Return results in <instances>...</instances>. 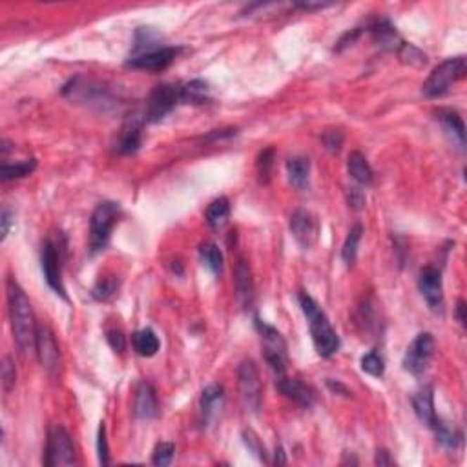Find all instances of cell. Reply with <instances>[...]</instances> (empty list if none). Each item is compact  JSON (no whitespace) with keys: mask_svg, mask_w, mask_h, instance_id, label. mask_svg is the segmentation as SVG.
<instances>
[{"mask_svg":"<svg viewBox=\"0 0 467 467\" xmlns=\"http://www.w3.org/2000/svg\"><path fill=\"white\" fill-rule=\"evenodd\" d=\"M287 172L290 183L296 188L303 190L309 186V175H310V161L307 158H294L287 162Z\"/></svg>","mask_w":467,"mask_h":467,"instance_id":"484cf974","label":"cell"},{"mask_svg":"<svg viewBox=\"0 0 467 467\" xmlns=\"http://www.w3.org/2000/svg\"><path fill=\"white\" fill-rule=\"evenodd\" d=\"M290 232L292 236H294V239H296L298 245H300L303 250H309V248L314 247V243L318 241V219H316L310 212L296 210L290 217Z\"/></svg>","mask_w":467,"mask_h":467,"instance_id":"30bf717a","label":"cell"},{"mask_svg":"<svg viewBox=\"0 0 467 467\" xmlns=\"http://www.w3.org/2000/svg\"><path fill=\"white\" fill-rule=\"evenodd\" d=\"M466 303H463V300L459 301V305H456V318H459V321L462 325H466Z\"/></svg>","mask_w":467,"mask_h":467,"instance_id":"7dc6e473","label":"cell"},{"mask_svg":"<svg viewBox=\"0 0 467 467\" xmlns=\"http://www.w3.org/2000/svg\"><path fill=\"white\" fill-rule=\"evenodd\" d=\"M210 101V86L208 82L196 79L192 82H186L179 88V103L186 104H205Z\"/></svg>","mask_w":467,"mask_h":467,"instance_id":"603a6c76","label":"cell"},{"mask_svg":"<svg viewBox=\"0 0 467 467\" xmlns=\"http://www.w3.org/2000/svg\"><path fill=\"white\" fill-rule=\"evenodd\" d=\"M347 170L350 177L359 184L373 183V168L369 165L367 158L359 152H350L347 158Z\"/></svg>","mask_w":467,"mask_h":467,"instance_id":"44dd1931","label":"cell"},{"mask_svg":"<svg viewBox=\"0 0 467 467\" xmlns=\"http://www.w3.org/2000/svg\"><path fill=\"white\" fill-rule=\"evenodd\" d=\"M413 407L416 416L420 418L426 426L433 427L438 422V416H436L435 411V395H433L431 385L422 387V389L413 396Z\"/></svg>","mask_w":467,"mask_h":467,"instance_id":"d6986e66","label":"cell"},{"mask_svg":"<svg viewBox=\"0 0 467 467\" xmlns=\"http://www.w3.org/2000/svg\"><path fill=\"white\" fill-rule=\"evenodd\" d=\"M436 115H438V119L444 122L447 132H451V134L459 139L460 144L466 143V126H463L462 117H460L459 113L454 112V110H438Z\"/></svg>","mask_w":467,"mask_h":467,"instance_id":"83f0119b","label":"cell"},{"mask_svg":"<svg viewBox=\"0 0 467 467\" xmlns=\"http://www.w3.org/2000/svg\"><path fill=\"white\" fill-rule=\"evenodd\" d=\"M362 232H364L362 225H354L352 229H350L345 243H343L342 257L347 265H352V263L356 261V254H358V245H359V239H362Z\"/></svg>","mask_w":467,"mask_h":467,"instance_id":"f546056e","label":"cell"},{"mask_svg":"<svg viewBox=\"0 0 467 467\" xmlns=\"http://www.w3.org/2000/svg\"><path fill=\"white\" fill-rule=\"evenodd\" d=\"M276 387H278V391L281 392V395L290 398L292 402H296V404L301 405V407L309 409L312 407V404H314V392L310 391L307 385H303L300 380L287 378L283 374V376H278V380H276Z\"/></svg>","mask_w":467,"mask_h":467,"instance_id":"e0dca14e","label":"cell"},{"mask_svg":"<svg viewBox=\"0 0 467 467\" xmlns=\"http://www.w3.org/2000/svg\"><path fill=\"white\" fill-rule=\"evenodd\" d=\"M296 6L301 9H307V11H312V9L327 8L328 4H324V2H316V4H310V2H301V4H296Z\"/></svg>","mask_w":467,"mask_h":467,"instance_id":"bcb514c9","label":"cell"},{"mask_svg":"<svg viewBox=\"0 0 467 467\" xmlns=\"http://www.w3.org/2000/svg\"><path fill=\"white\" fill-rule=\"evenodd\" d=\"M37 168L35 159H26V161L20 162H2V168H0V175H2V181H13L20 179V177H26V175L32 174Z\"/></svg>","mask_w":467,"mask_h":467,"instance_id":"4316f807","label":"cell"},{"mask_svg":"<svg viewBox=\"0 0 467 467\" xmlns=\"http://www.w3.org/2000/svg\"><path fill=\"white\" fill-rule=\"evenodd\" d=\"M199 256H201L203 263H205L214 274H219L221 269H223V254H221L219 247H217L216 243H203L201 247H199Z\"/></svg>","mask_w":467,"mask_h":467,"instance_id":"f1b7e54d","label":"cell"},{"mask_svg":"<svg viewBox=\"0 0 467 467\" xmlns=\"http://www.w3.org/2000/svg\"><path fill=\"white\" fill-rule=\"evenodd\" d=\"M179 51V48H158V50L132 57L128 60V66L135 70H146V72H162L177 58Z\"/></svg>","mask_w":467,"mask_h":467,"instance_id":"8fae6325","label":"cell"},{"mask_svg":"<svg viewBox=\"0 0 467 467\" xmlns=\"http://www.w3.org/2000/svg\"><path fill=\"white\" fill-rule=\"evenodd\" d=\"M374 462H376V466H395V460L389 456V451L385 449L378 451L376 460H374Z\"/></svg>","mask_w":467,"mask_h":467,"instance_id":"f6af8a7d","label":"cell"},{"mask_svg":"<svg viewBox=\"0 0 467 467\" xmlns=\"http://www.w3.org/2000/svg\"><path fill=\"white\" fill-rule=\"evenodd\" d=\"M8 303L11 328H13V338L18 350L24 356L35 352L37 328H39L35 324V314H33L32 303L27 300L26 292L13 278L8 279Z\"/></svg>","mask_w":467,"mask_h":467,"instance_id":"6da1fadb","label":"cell"},{"mask_svg":"<svg viewBox=\"0 0 467 467\" xmlns=\"http://www.w3.org/2000/svg\"><path fill=\"white\" fill-rule=\"evenodd\" d=\"M362 369L371 376L382 378L385 373V362H383L382 354H378L376 350H371L362 358Z\"/></svg>","mask_w":467,"mask_h":467,"instance_id":"d6a6232c","label":"cell"},{"mask_svg":"<svg viewBox=\"0 0 467 467\" xmlns=\"http://www.w3.org/2000/svg\"><path fill=\"white\" fill-rule=\"evenodd\" d=\"M371 33H373L374 42L385 50H398L402 46V39L396 32V27L391 26V23H387V20H378L376 24H373Z\"/></svg>","mask_w":467,"mask_h":467,"instance_id":"ffe728a7","label":"cell"},{"mask_svg":"<svg viewBox=\"0 0 467 467\" xmlns=\"http://www.w3.org/2000/svg\"><path fill=\"white\" fill-rule=\"evenodd\" d=\"M349 203H350V207L356 208V210H359V208H364V205H365L364 193L359 192L358 188H350V192H349Z\"/></svg>","mask_w":467,"mask_h":467,"instance_id":"b9f144b4","label":"cell"},{"mask_svg":"<svg viewBox=\"0 0 467 467\" xmlns=\"http://www.w3.org/2000/svg\"><path fill=\"white\" fill-rule=\"evenodd\" d=\"M274 148L270 146V148L263 150L260 153V158H257V175H260L261 183H269L270 172H272V167H274Z\"/></svg>","mask_w":467,"mask_h":467,"instance_id":"836d02e7","label":"cell"},{"mask_svg":"<svg viewBox=\"0 0 467 467\" xmlns=\"http://www.w3.org/2000/svg\"><path fill=\"white\" fill-rule=\"evenodd\" d=\"M398 57L404 64H409L413 68H422L427 64V55L423 51H420L416 46L409 44V42H402V46L398 48Z\"/></svg>","mask_w":467,"mask_h":467,"instance_id":"4dcf8cb0","label":"cell"},{"mask_svg":"<svg viewBox=\"0 0 467 467\" xmlns=\"http://www.w3.org/2000/svg\"><path fill=\"white\" fill-rule=\"evenodd\" d=\"M132 342H134L135 352L139 356H144V358H152V356H155L158 354L159 347H161L158 334L153 333L152 328L137 331V333L134 334V338H132Z\"/></svg>","mask_w":467,"mask_h":467,"instance_id":"cb8c5ba5","label":"cell"},{"mask_svg":"<svg viewBox=\"0 0 467 467\" xmlns=\"http://www.w3.org/2000/svg\"><path fill=\"white\" fill-rule=\"evenodd\" d=\"M230 217V203L226 198H217L208 205L207 208V223L214 230H219L229 223Z\"/></svg>","mask_w":467,"mask_h":467,"instance_id":"d4e9b609","label":"cell"},{"mask_svg":"<svg viewBox=\"0 0 467 467\" xmlns=\"http://www.w3.org/2000/svg\"><path fill=\"white\" fill-rule=\"evenodd\" d=\"M0 223H2V236H0V239L4 241V239L8 238L9 226H11V210H9V208H4V210H2V216H0Z\"/></svg>","mask_w":467,"mask_h":467,"instance_id":"ee69618b","label":"cell"},{"mask_svg":"<svg viewBox=\"0 0 467 467\" xmlns=\"http://www.w3.org/2000/svg\"><path fill=\"white\" fill-rule=\"evenodd\" d=\"M238 389L245 407L257 413L263 402V389H261L260 373L252 359L241 362L238 369Z\"/></svg>","mask_w":467,"mask_h":467,"instance_id":"52a82bcc","label":"cell"},{"mask_svg":"<svg viewBox=\"0 0 467 467\" xmlns=\"http://www.w3.org/2000/svg\"><path fill=\"white\" fill-rule=\"evenodd\" d=\"M146 122L144 115H132L122 126L117 150L121 153H134L139 150L141 139H143V124Z\"/></svg>","mask_w":467,"mask_h":467,"instance_id":"9a60e30c","label":"cell"},{"mask_svg":"<svg viewBox=\"0 0 467 467\" xmlns=\"http://www.w3.org/2000/svg\"><path fill=\"white\" fill-rule=\"evenodd\" d=\"M106 338H108V343L112 345V349L115 350V352H122V350H124L126 338L124 334H122V331H119V328H112V331L106 333Z\"/></svg>","mask_w":467,"mask_h":467,"instance_id":"ab89813d","label":"cell"},{"mask_svg":"<svg viewBox=\"0 0 467 467\" xmlns=\"http://www.w3.org/2000/svg\"><path fill=\"white\" fill-rule=\"evenodd\" d=\"M418 288L426 298L427 305L433 310H442L444 307V287H442L440 270L435 267H426L418 278Z\"/></svg>","mask_w":467,"mask_h":467,"instance_id":"7c38bea8","label":"cell"},{"mask_svg":"<svg viewBox=\"0 0 467 467\" xmlns=\"http://www.w3.org/2000/svg\"><path fill=\"white\" fill-rule=\"evenodd\" d=\"M179 103V88L172 84H161L150 94L144 119L146 122H158L168 115Z\"/></svg>","mask_w":467,"mask_h":467,"instance_id":"9c48e42d","label":"cell"},{"mask_svg":"<svg viewBox=\"0 0 467 467\" xmlns=\"http://www.w3.org/2000/svg\"><path fill=\"white\" fill-rule=\"evenodd\" d=\"M174 453H175L174 444H170V442H162V444H159L158 447H155V451H153L152 456L153 466L159 467L168 466V463L172 462V459H174Z\"/></svg>","mask_w":467,"mask_h":467,"instance_id":"d590c367","label":"cell"},{"mask_svg":"<svg viewBox=\"0 0 467 467\" xmlns=\"http://www.w3.org/2000/svg\"><path fill=\"white\" fill-rule=\"evenodd\" d=\"M327 385L331 387V389H333L334 392H343V395H345V396H350V392L347 391V389H345V387L342 385V383H338V382L334 383V382H331V380H328V382H327Z\"/></svg>","mask_w":467,"mask_h":467,"instance_id":"c3c4849f","label":"cell"},{"mask_svg":"<svg viewBox=\"0 0 467 467\" xmlns=\"http://www.w3.org/2000/svg\"><path fill=\"white\" fill-rule=\"evenodd\" d=\"M97 449H99V462L103 466H108L110 463V451H108V440H106V429H104V423H101L99 427V440H97Z\"/></svg>","mask_w":467,"mask_h":467,"instance_id":"74e56055","label":"cell"},{"mask_svg":"<svg viewBox=\"0 0 467 467\" xmlns=\"http://www.w3.org/2000/svg\"><path fill=\"white\" fill-rule=\"evenodd\" d=\"M433 429H435V433H436V440L440 442L444 447H447V449H456V445H459V442H460V435H456L454 431H451L449 427L444 426L440 420L433 426Z\"/></svg>","mask_w":467,"mask_h":467,"instance_id":"e575fe53","label":"cell"},{"mask_svg":"<svg viewBox=\"0 0 467 467\" xmlns=\"http://www.w3.org/2000/svg\"><path fill=\"white\" fill-rule=\"evenodd\" d=\"M234 285H236V298L238 303L247 309L252 303V296H254V281H252V270L250 265L247 263L245 257H239L234 269Z\"/></svg>","mask_w":467,"mask_h":467,"instance_id":"2e32d148","label":"cell"},{"mask_svg":"<svg viewBox=\"0 0 467 467\" xmlns=\"http://www.w3.org/2000/svg\"><path fill=\"white\" fill-rule=\"evenodd\" d=\"M256 327L261 334L263 354H265L267 364L274 371L276 376H283L285 365H287V345H285V340L274 327L263 324L261 319H256Z\"/></svg>","mask_w":467,"mask_h":467,"instance_id":"5b68a950","label":"cell"},{"mask_svg":"<svg viewBox=\"0 0 467 467\" xmlns=\"http://www.w3.org/2000/svg\"><path fill=\"white\" fill-rule=\"evenodd\" d=\"M15 383H17V371H15L13 359L6 356L4 362H2V389L4 392L13 391Z\"/></svg>","mask_w":467,"mask_h":467,"instance_id":"8d00e7d4","label":"cell"},{"mask_svg":"<svg viewBox=\"0 0 467 467\" xmlns=\"http://www.w3.org/2000/svg\"><path fill=\"white\" fill-rule=\"evenodd\" d=\"M324 143L325 146H327V150H331V152H338L343 144V134L340 130L327 132V134L324 135Z\"/></svg>","mask_w":467,"mask_h":467,"instance_id":"f35d334b","label":"cell"},{"mask_svg":"<svg viewBox=\"0 0 467 467\" xmlns=\"http://www.w3.org/2000/svg\"><path fill=\"white\" fill-rule=\"evenodd\" d=\"M35 352L41 359L42 367L48 371H55L58 369L60 364V352H58V345L55 342L53 334L48 327H39L37 328V343H35Z\"/></svg>","mask_w":467,"mask_h":467,"instance_id":"5bb4252c","label":"cell"},{"mask_svg":"<svg viewBox=\"0 0 467 467\" xmlns=\"http://www.w3.org/2000/svg\"><path fill=\"white\" fill-rule=\"evenodd\" d=\"M42 272L51 288L63 298H66V288L63 285V278H60V257H58L57 247L53 243H46L42 247Z\"/></svg>","mask_w":467,"mask_h":467,"instance_id":"4fadbf2b","label":"cell"},{"mask_svg":"<svg viewBox=\"0 0 467 467\" xmlns=\"http://www.w3.org/2000/svg\"><path fill=\"white\" fill-rule=\"evenodd\" d=\"M119 217H121V207L113 201H104L95 208L90 221L91 250L97 252L108 245L112 230Z\"/></svg>","mask_w":467,"mask_h":467,"instance_id":"277c9868","label":"cell"},{"mask_svg":"<svg viewBox=\"0 0 467 467\" xmlns=\"http://www.w3.org/2000/svg\"><path fill=\"white\" fill-rule=\"evenodd\" d=\"M134 413L139 420H146V422L158 416V396L150 383H141L135 392Z\"/></svg>","mask_w":467,"mask_h":467,"instance_id":"ac0fdd59","label":"cell"},{"mask_svg":"<svg viewBox=\"0 0 467 467\" xmlns=\"http://www.w3.org/2000/svg\"><path fill=\"white\" fill-rule=\"evenodd\" d=\"M117 288H119V279H117L115 276H106V278L99 279V281L95 283V287L91 288V296H94L95 300L106 301L115 294Z\"/></svg>","mask_w":467,"mask_h":467,"instance_id":"1f68e13d","label":"cell"},{"mask_svg":"<svg viewBox=\"0 0 467 467\" xmlns=\"http://www.w3.org/2000/svg\"><path fill=\"white\" fill-rule=\"evenodd\" d=\"M44 463L48 467L58 466H75L77 453L73 447L72 436L68 435L64 427H53L48 436V445H46Z\"/></svg>","mask_w":467,"mask_h":467,"instance_id":"8992f818","label":"cell"},{"mask_svg":"<svg viewBox=\"0 0 467 467\" xmlns=\"http://www.w3.org/2000/svg\"><path fill=\"white\" fill-rule=\"evenodd\" d=\"M245 442H247L248 447H250L260 459H265V447H261L260 440H257V436L254 435V433H245Z\"/></svg>","mask_w":467,"mask_h":467,"instance_id":"60d3db41","label":"cell"},{"mask_svg":"<svg viewBox=\"0 0 467 467\" xmlns=\"http://www.w3.org/2000/svg\"><path fill=\"white\" fill-rule=\"evenodd\" d=\"M300 305L305 312L307 321H309L312 342H314L318 354L324 358H331L340 349V338H338L336 331L333 328L324 310L319 309L318 303L305 292L300 294Z\"/></svg>","mask_w":467,"mask_h":467,"instance_id":"7a4b0ae2","label":"cell"},{"mask_svg":"<svg viewBox=\"0 0 467 467\" xmlns=\"http://www.w3.org/2000/svg\"><path fill=\"white\" fill-rule=\"evenodd\" d=\"M466 72H467L466 58L463 57L447 58V60H444L442 64H438V66L431 72V75L427 77V81L423 82L422 86L423 95L431 97V99L440 97V95H444L445 91L449 90L454 82L462 81L463 77H466Z\"/></svg>","mask_w":467,"mask_h":467,"instance_id":"3957f363","label":"cell"},{"mask_svg":"<svg viewBox=\"0 0 467 467\" xmlns=\"http://www.w3.org/2000/svg\"><path fill=\"white\" fill-rule=\"evenodd\" d=\"M433 354H435V338L429 333H420L405 350L404 369L414 376H420L431 364Z\"/></svg>","mask_w":467,"mask_h":467,"instance_id":"ba28073f","label":"cell"},{"mask_svg":"<svg viewBox=\"0 0 467 467\" xmlns=\"http://www.w3.org/2000/svg\"><path fill=\"white\" fill-rule=\"evenodd\" d=\"M223 400H225V391L223 387L214 383V385H208L201 396V411L205 414V420H212L214 416H217L223 407Z\"/></svg>","mask_w":467,"mask_h":467,"instance_id":"7402d4cb","label":"cell"},{"mask_svg":"<svg viewBox=\"0 0 467 467\" xmlns=\"http://www.w3.org/2000/svg\"><path fill=\"white\" fill-rule=\"evenodd\" d=\"M359 35V30H352V32L345 33V35L338 41V46L336 50H343V48H347V46H352L356 42V39H358Z\"/></svg>","mask_w":467,"mask_h":467,"instance_id":"7bdbcfd3","label":"cell"}]
</instances>
